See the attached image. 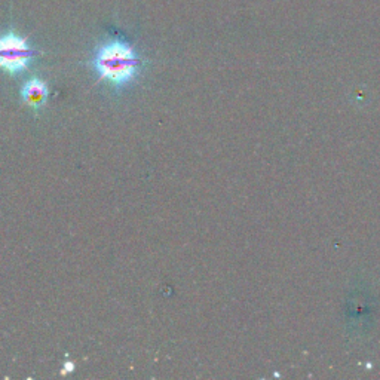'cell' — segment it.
Returning <instances> with one entry per match:
<instances>
[{
    "label": "cell",
    "mask_w": 380,
    "mask_h": 380,
    "mask_svg": "<svg viewBox=\"0 0 380 380\" xmlns=\"http://www.w3.org/2000/svg\"><path fill=\"white\" fill-rule=\"evenodd\" d=\"M67 372H73V364H72V362L65 364V370H62L61 373H62V374H66Z\"/></svg>",
    "instance_id": "4"
},
{
    "label": "cell",
    "mask_w": 380,
    "mask_h": 380,
    "mask_svg": "<svg viewBox=\"0 0 380 380\" xmlns=\"http://www.w3.org/2000/svg\"><path fill=\"white\" fill-rule=\"evenodd\" d=\"M91 65L100 81L121 91L135 82L142 73L143 62L133 45L113 39L97 48Z\"/></svg>",
    "instance_id": "1"
},
{
    "label": "cell",
    "mask_w": 380,
    "mask_h": 380,
    "mask_svg": "<svg viewBox=\"0 0 380 380\" xmlns=\"http://www.w3.org/2000/svg\"><path fill=\"white\" fill-rule=\"evenodd\" d=\"M36 57V50L24 37L15 33L0 36V69L15 76L27 70Z\"/></svg>",
    "instance_id": "2"
},
{
    "label": "cell",
    "mask_w": 380,
    "mask_h": 380,
    "mask_svg": "<svg viewBox=\"0 0 380 380\" xmlns=\"http://www.w3.org/2000/svg\"><path fill=\"white\" fill-rule=\"evenodd\" d=\"M21 98H22V103H25L33 109L41 107L45 103V100L48 98L46 83L37 78L27 81L21 88Z\"/></svg>",
    "instance_id": "3"
}]
</instances>
